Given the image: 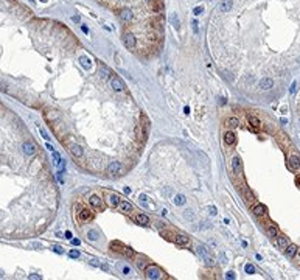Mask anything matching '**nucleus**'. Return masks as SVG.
Listing matches in <instances>:
<instances>
[{"mask_svg":"<svg viewBox=\"0 0 300 280\" xmlns=\"http://www.w3.org/2000/svg\"><path fill=\"white\" fill-rule=\"evenodd\" d=\"M196 251H197V254L201 255V258L204 260V263H205L207 266H213V265H215L216 260H215V257L210 254V252H208V249H207L205 246H197Z\"/></svg>","mask_w":300,"mask_h":280,"instance_id":"obj_1","label":"nucleus"},{"mask_svg":"<svg viewBox=\"0 0 300 280\" xmlns=\"http://www.w3.org/2000/svg\"><path fill=\"white\" fill-rule=\"evenodd\" d=\"M162 271L160 268L154 266V265H148V268L145 269V275H146V278H151V280H159L162 278Z\"/></svg>","mask_w":300,"mask_h":280,"instance_id":"obj_2","label":"nucleus"},{"mask_svg":"<svg viewBox=\"0 0 300 280\" xmlns=\"http://www.w3.org/2000/svg\"><path fill=\"white\" fill-rule=\"evenodd\" d=\"M123 173V165L120 164V162H111L107 167V174L111 176H118Z\"/></svg>","mask_w":300,"mask_h":280,"instance_id":"obj_3","label":"nucleus"},{"mask_svg":"<svg viewBox=\"0 0 300 280\" xmlns=\"http://www.w3.org/2000/svg\"><path fill=\"white\" fill-rule=\"evenodd\" d=\"M89 202H90V205L93 207V209H96L98 212H103L104 210V202H103V199L99 196H96V195H93V196H90V199H89Z\"/></svg>","mask_w":300,"mask_h":280,"instance_id":"obj_4","label":"nucleus"},{"mask_svg":"<svg viewBox=\"0 0 300 280\" xmlns=\"http://www.w3.org/2000/svg\"><path fill=\"white\" fill-rule=\"evenodd\" d=\"M109 83H111V87L115 90V92H121V90H124V83L118 78V76H111V79H109Z\"/></svg>","mask_w":300,"mask_h":280,"instance_id":"obj_5","label":"nucleus"},{"mask_svg":"<svg viewBox=\"0 0 300 280\" xmlns=\"http://www.w3.org/2000/svg\"><path fill=\"white\" fill-rule=\"evenodd\" d=\"M258 87L261 90H271L272 87H274V79L272 78H263L258 83Z\"/></svg>","mask_w":300,"mask_h":280,"instance_id":"obj_6","label":"nucleus"},{"mask_svg":"<svg viewBox=\"0 0 300 280\" xmlns=\"http://www.w3.org/2000/svg\"><path fill=\"white\" fill-rule=\"evenodd\" d=\"M22 148H23V152H25L26 156H33L34 152H36V145H34L33 142H25Z\"/></svg>","mask_w":300,"mask_h":280,"instance_id":"obj_7","label":"nucleus"},{"mask_svg":"<svg viewBox=\"0 0 300 280\" xmlns=\"http://www.w3.org/2000/svg\"><path fill=\"white\" fill-rule=\"evenodd\" d=\"M78 216L81 221H89L90 218H92V212H90L89 209H86V207H81V210L78 212Z\"/></svg>","mask_w":300,"mask_h":280,"instance_id":"obj_8","label":"nucleus"},{"mask_svg":"<svg viewBox=\"0 0 300 280\" xmlns=\"http://www.w3.org/2000/svg\"><path fill=\"white\" fill-rule=\"evenodd\" d=\"M288 167H289V170H292V171L298 170L300 168V159L297 156H292V157L289 159V162H288Z\"/></svg>","mask_w":300,"mask_h":280,"instance_id":"obj_9","label":"nucleus"},{"mask_svg":"<svg viewBox=\"0 0 300 280\" xmlns=\"http://www.w3.org/2000/svg\"><path fill=\"white\" fill-rule=\"evenodd\" d=\"M253 215L255 216H266V205H263V204H257L255 207H253Z\"/></svg>","mask_w":300,"mask_h":280,"instance_id":"obj_10","label":"nucleus"},{"mask_svg":"<svg viewBox=\"0 0 300 280\" xmlns=\"http://www.w3.org/2000/svg\"><path fill=\"white\" fill-rule=\"evenodd\" d=\"M70 152L73 154V157H83V148L79 145H70Z\"/></svg>","mask_w":300,"mask_h":280,"instance_id":"obj_11","label":"nucleus"},{"mask_svg":"<svg viewBox=\"0 0 300 280\" xmlns=\"http://www.w3.org/2000/svg\"><path fill=\"white\" fill-rule=\"evenodd\" d=\"M120 202H121V199H120V196H118L117 193H112L111 196H109V204H111L114 209L120 205Z\"/></svg>","mask_w":300,"mask_h":280,"instance_id":"obj_12","label":"nucleus"},{"mask_svg":"<svg viewBox=\"0 0 300 280\" xmlns=\"http://www.w3.org/2000/svg\"><path fill=\"white\" fill-rule=\"evenodd\" d=\"M174 241H176V245H179V246H187L188 243H190V240H188L187 235H176Z\"/></svg>","mask_w":300,"mask_h":280,"instance_id":"obj_13","label":"nucleus"},{"mask_svg":"<svg viewBox=\"0 0 300 280\" xmlns=\"http://www.w3.org/2000/svg\"><path fill=\"white\" fill-rule=\"evenodd\" d=\"M135 223H137V224H142V226H148L149 224V218H148V216L146 215H137V216H135Z\"/></svg>","mask_w":300,"mask_h":280,"instance_id":"obj_14","label":"nucleus"},{"mask_svg":"<svg viewBox=\"0 0 300 280\" xmlns=\"http://www.w3.org/2000/svg\"><path fill=\"white\" fill-rule=\"evenodd\" d=\"M118 209H120L121 212H124V213H129L132 210V204L128 202V201H121L120 205H118Z\"/></svg>","mask_w":300,"mask_h":280,"instance_id":"obj_15","label":"nucleus"},{"mask_svg":"<svg viewBox=\"0 0 300 280\" xmlns=\"http://www.w3.org/2000/svg\"><path fill=\"white\" fill-rule=\"evenodd\" d=\"M148 265H149V261L145 258V257H139V258H137V268H139V269L145 271V269L148 268Z\"/></svg>","mask_w":300,"mask_h":280,"instance_id":"obj_16","label":"nucleus"},{"mask_svg":"<svg viewBox=\"0 0 300 280\" xmlns=\"http://www.w3.org/2000/svg\"><path fill=\"white\" fill-rule=\"evenodd\" d=\"M247 123L252 126V128H258V126L261 125V123H260V120L257 118L255 115H249V117H247Z\"/></svg>","mask_w":300,"mask_h":280,"instance_id":"obj_17","label":"nucleus"},{"mask_svg":"<svg viewBox=\"0 0 300 280\" xmlns=\"http://www.w3.org/2000/svg\"><path fill=\"white\" fill-rule=\"evenodd\" d=\"M277 246L281 248V249H285V248L288 246V240H286L283 235H277Z\"/></svg>","mask_w":300,"mask_h":280,"instance_id":"obj_18","label":"nucleus"},{"mask_svg":"<svg viewBox=\"0 0 300 280\" xmlns=\"http://www.w3.org/2000/svg\"><path fill=\"white\" fill-rule=\"evenodd\" d=\"M285 249H286V255L288 257H294L295 252H297V246L295 245H288Z\"/></svg>","mask_w":300,"mask_h":280,"instance_id":"obj_19","label":"nucleus"},{"mask_svg":"<svg viewBox=\"0 0 300 280\" xmlns=\"http://www.w3.org/2000/svg\"><path fill=\"white\" fill-rule=\"evenodd\" d=\"M225 125L229 126V128H236V126L240 125V122H238V118H236V117H230V118L225 120Z\"/></svg>","mask_w":300,"mask_h":280,"instance_id":"obj_20","label":"nucleus"},{"mask_svg":"<svg viewBox=\"0 0 300 280\" xmlns=\"http://www.w3.org/2000/svg\"><path fill=\"white\" fill-rule=\"evenodd\" d=\"M121 255H124V257H128V258H131V257H134L135 255V252L131 249V248H128V246H124L123 249H121V252H120Z\"/></svg>","mask_w":300,"mask_h":280,"instance_id":"obj_21","label":"nucleus"},{"mask_svg":"<svg viewBox=\"0 0 300 280\" xmlns=\"http://www.w3.org/2000/svg\"><path fill=\"white\" fill-rule=\"evenodd\" d=\"M79 62H81V66H83L86 70H89V69H90V64H92V61H90L87 56H81V58H79Z\"/></svg>","mask_w":300,"mask_h":280,"instance_id":"obj_22","label":"nucleus"},{"mask_svg":"<svg viewBox=\"0 0 300 280\" xmlns=\"http://www.w3.org/2000/svg\"><path fill=\"white\" fill-rule=\"evenodd\" d=\"M111 248H112V251H115V252H121V249L124 248V245H123V243H120V241H112V243H111Z\"/></svg>","mask_w":300,"mask_h":280,"instance_id":"obj_23","label":"nucleus"},{"mask_svg":"<svg viewBox=\"0 0 300 280\" xmlns=\"http://www.w3.org/2000/svg\"><path fill=\"white\" fill-rule=\"evenodd\" d=\"M225 143H227V145H233V143H235V134L232 131L225 132Z\"/></svg>","mask_w":300,"mask_h":280,"instance_id":"obj_24","label":"nucleus"},{"mask_svg":"<svg viewBox=\"0 0 300 280\" xmlns=\"http://www.w3.org/2000/svg\"><path fill=\"white\" fill-rule=\"evenodd\" d=\"M173 202H174L176 205H184L185 204V196L184 195H176L174 199H173Z\"/></svg>","mask_w":300,"mask_h":280,"instance_id":"obj_25","label":"nucleus"},{"mask_svg":"<svg viewBox=\"0 0 300 280\" xmlns=\"http://www.w3.org/2000/svg\"><path fill=\"white\" fill-rule=\"evenodd\" d=\"M277 233H278V230H277L275 226H269V227H268V235H269V237L275 238V237H277Z\"/></svg>","mask_w":300,"mask_h":280,"instance_id":"obj_26","label":"nucleus"},{"mask_svg":"<svg viewBox=\"0 0 300 280\" xmlns=\"http://www.w3.org/2000/svg\"><path fill=\"white\" fill-rule=\"evenodd\" d=\"M99 76H101L103 79H107V78L111 79V72H109L107 69H104V67H103V69H99Z\"/></svg>","mask_w":300,"mask_h":280,"instance_id":"obj_27","label":"nucleus"},{"mask_svg":"<svg viewBox=\"0 0 300 280\" xmlns=\"http://www.w3.org/2000/svg\"><path fill=\"white\" fill-rule=\"evenodd\" d=\"M232 165H233V170H235V171H238V170L241 168V160H240V157H235V159L232 160Z\"/></svg>","mask_w":300,"mask_h":280,"instance_id":"obj_28","label":"nucleus"},{"mask_svg":"<svg viewBox=\"0 0 300 280\" xmlns=\"http://www.w3.org/2000/svg\"><path fill=\"white\" fill-rule=\"evenodd\" d=\"M87 238L92 240V241H95V240L98 238V232H96V230H89V232H87Z\"/></svg>","mask_w":300,"mask_h":280,"instance_id":"obj_29","label":"nucleus"},{"mask_svg":"<svg viewBox=\"0 0 300 280\" xmlns=\"http://www.w3.org/2000/svg\"><path fill=\"white\" fill-rule=\"evenodd\" d=\"M244 271H246L247 274H253V272H255V268H253L250 263H247L246 266H244Z\"/></svg>","mask_w":300,"mask_h":280,"instance_id":"obj_30","label":"nucleus"},{"mask_svg":"<svg viewBox=\"0 0 300 280\" xmlns=\"http://www.w3.org/2000/svg\"><path fill=\"white\" fill-rule=\"evenodd\" d=\"M70 257H72V258H78V257H79V251H75V249L70 251Z\"/></svg>","mask_w":300,"mask_h":280,"instance_id":"obj_31","label":"nucleus"},{"mask_svg":"<svg viewBox=\"0 0 300 280\" xmlns=\"http://www.w3.org/2000/svg\"><path fill=\"white\" fill-rule=\"evenodd\" d=\"M39 132H41V134H42V137H44V139H45V140H48V139H50V137H48V134H47V132H45V129H42V128H39Z\"/></svg>","mask_w":300,"mask_h":280,"instance_id":"obj_32","label":"nucleus"},{"mask_svg":"<svg viewBox=\"0 0 300 280\" xmlns=\"http://www.w3.org/2000/svg\"><path fill=\"white\" fill-rule=\"evenodd\" d=\"M53 251L56 252V254H62V252H64V251H62V248H61V246H53Z\"/></svg>","mask_w":300,"mask_h":280,"instance_id":"obj_33","label":"nucleus"},{"mask_svg":"<svg viewBox=\"0 0 300 280\" xmlns=\"http://www.w3.org/2000/svg\"><path fill=\"white\" fill-rule=\"evenodd\" d=\"M202 11H204V8H202V6H197V8H194V14H196V16H199V14H201Z\"/></svg>","mask_w":300,"mask_h":280,"instance_id":"obj_34","label":"nucleus"},{"mask_svg":"<svg viewBox=\"0 0 300 280\" xmlns=\"http://www.w3.org/2000/svg\"><path fill=\"white\" fill-rule=\"evenodd\" d=\"M58 180H59V184H64V179H62V171H58Z\"/></svg>","mask_w":300,"mask_h":280,"instance_id":"obj_35","label":"nucleus"},{"mask_svg":"<svg viewBox=\"0 0 300 280\" xmlns=\"http://www.w3.org/2000/svg\"><path fill=\"white\" fill-rule=\"evenodd\" d=\"M79 243H81V241H79L78 238H72V245H75V246H79Z\"/></svg>","mask_w":300,"mask_h":280,"instance_id":"obj_36","label":"nucleus"},{"mask_svg":"<svg viewBox=\"0 0 300 280\" xmlns=\"http://www.w3.org/2000/svg\"><path fill=\"white\" fill-rule=\"evenodd\" d=\"M28 278H31V280H38V278H42V277H41V275H38V274H31Z\"/></svg>","mask_w":300,"mask_h":280,"instance_id":"obj_37","label":"nucleus"},{"mask_svg":"<svg viewBox=\"0 0 300 280\" xmlns=\"http://www.w3.org/2000/svg\"><path fill=\"white\" fill-rule=\"evenodd\" d=\"M140 201H142L143 204H146V201H148V198H146V195H142V196H140Z\"/></svg>","mask_w":300,"mask_h":280,"instance_id":"obj_38","label":"nucleus"},{"mask_svg":"<svg viewBox=\"0 0 300 280\" xmlns=\"http://www.w3.org/2000/svg\"><path fill=\"white\" fill-rule=\"evenodd\" d=\"M129 272H131V269H129V266H124V268H123V274H126V275H128Z\"/></svg>","mask_w":300,"mask_h":280,"instance_id":"obj_39","label":"nucleus"},{"mask_svg":"<svg viewBox=\"0 0 300 280\" xmlns=\"http://www.w3.org/2000/svg\"><path fill=\"white\" fill-rule=\"evenodd\" d=\"M208 210H210V215H216V209H215V207H208Z\"/></svg>","mask_w":300,"mask_h":280,"instance_id":"obj_40","label":"nucleus"},{"mask_svg":"<svg viewBox=\"0 0 300 280\" xmlns=\"http://www.w3.org/2000/svg\"><path fill=\"white\" fill-rule=\"evenodd\" d=\"M227 277H229V278H235V272H232V271H230V272H227Z\"/></svg>","mask_w":300,"mask_h":280,"instance_id":"obj_41","label":"nucleus"},{"mask_svg":"<svg viewBox=\"0 0 300 280\" xmlns=\"http://www.w3.org/2000/svg\"><path fill=\"white\" fill-rule=\"evenodd\" d=\"M66 238H69V240H72V232H69V230H67V232H66Z\"/></svg>","mask_w":300,"mask_h":280,"instance_id":"obj_42","label":"nucleus"},{"mask_svg":"<svg viewBox=\"0 0 300 280\" xmlns=\"http://www.w3.org/2000/svg\"><path fill=\"white\" fill-rule=\"evenodd\" d=\"M294 92H295V83L291 86V94H294Z\"/></svg>","mask_w":300,"mask_h":280,"instance_id":"obj_43","label":"nucleus"},{"mask_svg":"<svg viewBox=\"0 0 300 280\" xmlns=\"http://www.w3.org/2000/svg\"><path fill=\"white\" fill-rule=\"evenodd\" d=\"M72 19H73V22H79V17H78V16H73Z\"/></svg>","mask_w":300,"mask_h":280,"instance_id":"obj_44","label":"nucleus"},{"mask_svg":"<svg viewBox=\"0 0 300 280\" xmlns=\"http://www.w3.org/2000/svg\"><path fill=\"white\" fill-rule=\"evenodd\" d=\"M295 254H297V260L300 261V249H297V252H295Z\"/></svg>","mask_w":300,"mask_h":280,"instance_id":"obj_45","label":"nucleus"},{"mask_svg":"<svg viewBox=\"0 0 300 280\" xmlns=\"http://www.w3.org/2000/svg\"><path fill=\"white\" fill-rule=\"evenodd\" d=\"M47 148H48V149H50V151H53V149H54V148H53V146H51V145H50V143H48V142H47Z\"/></svg>","mask_w":300,"mask_h":280,"instance_id":"obj_46","label":"nucleus"},{"mask_svg":"<svg viewBox=\"0 0 300 280\" xmlns=\"http://www.w3.org/2000/svg\"><path fill=\"white\" fill-rule=\"evenodd\" d=\"M225 261H227V260H225V257H224V255H221V263H225Z\"/></svg>","mask_w":300,"mask_h":280,"instance_id":"obj_47","label":"nucleus"},{"mask_svg":"<svg viewBox=\"0 0 300 280\" xmlns=\"http://www.w3.org/2000/svg\"><path fill=\"white\" fill-rule=\"evenodd\" d=\"M295 182H297V185H298V187H300V176H298V177H297V179H295Z\"/></svg>","mask_w":300,"mask_h":280,"instance_id":"obj_48","label":"nucleus"},{"mask_svg":"<svg viewBox=\"0 0 300 280\" xmlns=\"http://www.w3.org/2000/svg\"><path fill=\"white\" fill-rule=\"evenodd\" d=\"M6 2H13V0H6Z\"/></svg>","mask_w":300,"mask_h":280,"instance_id":"obj_49","label":"nucleus"},{"mask_svg":"<svg viewBox=\"0 0 300 280\" xmlns=\"http://www.w3.org/2000/svg\"><path fill=\"white\" fill-rule=\"evenodd\" d=\"M0 277H2V272H0Z\"/></svg>","mask_w":300,"mask_h":280,"instance_id":"obj_50","label":"nucleus"}]
</instances>
